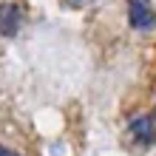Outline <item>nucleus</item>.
I'll use <instances>...</instances> for the list:
<instances>
[{"label":"nucleus","instance_id":"f257e3e1","mask_svg":"<svg viewBox=\"0 0 156 156\" xmlns=\"http://www.w3.org/2000/svg\"><path fill=\"white\" fill-rule=\"evenodd\" d=\"M128 17H131V26L139 31L156 26V14L151 9V0H128Z\"/></svg>","mask_w":156,"mask_h":156},{"label":"nucleus","instance_id":"39448f33","mask_svg":"<svg viewBox=\"0 0 156 156\" xmlns=\"http://www.w3.org/2000/svg\"><path fill=\"white\" fill-rule=\"evenodd\" d=\"M0 156H17V153H12L9 148H3V145H0Z\"/></svg>","mask_w":156,"mask_h":156},{"label":"nucleus","instance_id":"f03ea898","mask_svg":"<svg viewBox=\"0 0 156 156\" xmlns=\"http://www.w3.org/2000/svg\"><path fill=\"white\" fill-rule=\"evenodd\" d=\"M23 26V12L14 3H0V34L3 37H14Z\"/></svg>","mask_w":156,"mask_h":156},{"label":"nucleus","instance_id":"7ed1b4c3","mask_svg":"<svg viewBox=\"0 0 156 156\" xmlns=\"http://www.w3.org/2000/svg\"><path fill=\"white\" fill-rule=\"evenodd\" d=\"M131 136H133L136 142H142V145L156 142V119H151V116H136L133 122H131Z\"/></svg>","mask_w":156,"mask_h":156},{"label":"nucleus","instance_id":"20e7f679","mask_svg":"<svg viewBox=\"0 0 156 156\" xmlns=\"http://www.w3.org/2000/svg\"><path fill=\"white\" fill-rule=\"evenodd\" d=\"M68 6H77V9H82V6H91V3H97V0H66Z\"/></svg>","mask_w":156,"mask_h":156}]
</instances>
